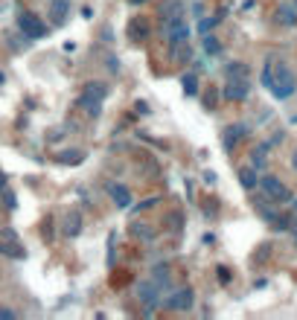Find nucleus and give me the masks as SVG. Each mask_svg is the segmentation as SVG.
<instances>
[{
    "label": "nucleus",
    "mask_w": 297,
    "mask_h": 320,
    "mask_svg": "<svg viewBox=\"0 0 297 320\" xmlns=\"http://www.w3.org/2000/svg\"><path fill=\"white\" fill-rule=\"evenodd\" d=\"M271 93H274V99H280V102H286V99H291L297 93V76L291 73V67L283 62H274V82H271Z\"/></svg>",
    "instance_id": "nucleus-1"
},
{
    "label": "nucleus",
    "mask_w": 297,
    "mask_h": 320,
    "mask_svg": "<svg viewBox=\"0 0 297 320\" xmlns=\"http://www.w3.org/2000/svg\"><path fill=\"white\" fill-rule=\"evenodd\" d=\"M161 27H163V38H166L169 50H175V47H181V44H187L189 35H192V29H189L187 15H184V12H181V15H169V18H163Z\"/></svg>",
    "instance_id": "nucleus-2"
},
{
    "label": "nucleus",
    "mask_w": 297,
    "mask_h": 320,
    "mask_svg": "<svg viewBox=\"0 0 297 320\" xmlns=\"http://www.w3.org/2000/svg\"><path fill=\"white\" fill-rule=\"evenodd\" d=\"M105 96H108V85H105V82H88V85H85V93L79 96V105L85 108L88 116H99L102 114Z\"/></svg>",
    "instance_id": "nucleus-3"
},
{
    "label": "nucleus",
    "mask_w": 297,
    "mask_h": 320,
    "mask_svg": "<svg viewBox=\"0 0 297 320\" xmlns=\"http://www.w3.org/2000/svg\"><path fill=\"white\" fill-rule=\"evenodd\" d=\"M256 187H260L262 195H268L274 204H291V189H288L280 178H274V175H262Z\"/></svg>",
    "instance_id": "nucleus-4"
},
{
    "label": "nucleus",
    "mask_w": 297,
    "mask_h": 320,
    "mask_svg": "<svg viewBox=\"0 0 297 320\" xmlns=\"http://www.w3.org/2000/svg\"><path fill=\"white\" fill-rule=\"evenodd\" d=\"M18 29H21V35L29 38V41H38V38L47 35V24L38 15H32V12H21L18 15Z\"/></svg>",
    "instance_id": "nucleus-5"
},
{
    "label": "nucleus",
    "mask_w": 297,
    "mask_h": 320,
    "mask_svg": "<svg viewBox=\"0 0 297 320\" xmlns=\"http://www.w3.org/2000/svg\"><path fill=\"white\" fill-rule=\"evenodd\" d=\"M161 294H163V291L152 283V279H143V283H137V297H140V303H143V314H152V311L157 309V303L163 300Z\"/></svg>",
    "instance_id": "nucleus-6"
},
{
    "label": "nucleus",
    "mask_w": 297,
    "mask_h": 320,
    "mask_svg": "<svg viewBox=\"0 0 297 320\" xmlns=\"http://www.w3.org/2000/svg\"><path fill=\"white\" fill-rule=\"evenodd\" d=\"M192 303H195L192 288H178V291H172L166 300H161V306L166 311H187V309H192Z\"/></svg>",
    "instance_id": "nucleus-7"
},
{
    "label": "nucleus",
    "mask_w": 297,
    "mask_h": 320,
    "mask_svg": "<svg viewBox=\"0 0 297 320\" xmlns=\"http://www.w3.org/2000/svg\"><path fill=\"white\" fill-rule=\"evenodd\" d=\"M248 93H251V82L248 79H227V85L222 88V96L227 102H242V99H248Z\"/></svg>",
    "instance_id": "nucleus-8"
},
{
    "label": "nucleus",
    "mask_w": 297,
    "mask_h": 320,
    "mask_svg": "<svg viewBox=\"0 0 297 320\" xmlns=\"http://www.w3.org/2000/svg\"><path fill=\"white\" fill-rule=\"evenodd\" d=\"M251 131L245 123H236V125H227L225 131H222V146H225V151L230 154V151H236V146H239V140H242L245 134Z\"/></svg>",
    "instance_id": "nucleus-9"
},
{
    "label": "nucleus",
    "mask_w": 297,
    "mask_h": 320,
    "mask_svg": "<svg viewBox=\"0 0 297 320\" xmlns=\"http://www.w3.org/2000/svg\"><path fill=\"white\" fill-rule=\"evenodd\" d=\"M108 192H111V201H114L117 210H128V207H131V189H128L126 184H111Z\"/></svg>",
    "instance_id": "nucleus-10"
},
{
    "label": "nucleus",
    "mask_w": 297,
    "mask_h": 320,
    "mask_svg": "<svg viewBox=\"0 0 297 320\" xmlns=\"http://www.w3.org/2000/svg\"><path fill=\"white\" fill-rule=\"evenodd\" d=\"M70 18V0H50V21L53 27H62Z\"/></svg>",
    "instance_id": "nucleus-11"
},
{
    "label": "nucleus",
    "mask_w": 297,
    "mask_h": 320,
    "mask_svg": "<svg viewBox=\"0 0 297 320\" xmlns=\"http://www.w3.org/2000/svg\"><path fill=\"white\" fill-rule=\"evenodd\" d=\"M82 233V213L79 210H70V213L64 215V236L67 239H76Z\"/></svg>",
    "instance_id": "nucleus-12"
},
{
    "label": "nucleus",
    "mask_w": 297,
    "mask_h": 320,
    "mask_svg": "<svg viewBox=\"0 0 297 320\" xmlns=\"http://www.w3.org/2000/svg\"><path fill=\"white\" fill-rule=\"evenodd\" d=\"M268 149H271V143H260V146L251 151V166H253L256 172L265 169V154H268Z\"/></svg>",
    "instance_id": "nucleus-13"
},
{
    "label": "nucleus",
    "mask_w": 297,
    "mask_h": 320,
    "mask_svg": "<svg viewBox=\"0 0 297 320\" xmlns=\"http://www.w3.org/2000/svg\"><path fill=\"white\" fill-rule=\"evenodd\" d=\"M239 184H242L245 189H253L260 184V172L253 169V166H242V169H239Z\"/></svg>",
    "instance_id": "nucleus-14"
},
{
    "label": "nucleus",
    "mask_w": 297,
    "mask_h": 320,
    "mask_svg": "<svg viewBox=\"0 0 297 320\" xmlns=\"http://www.w3.org/2000/svg\"><path fill=\"white\" fill-rule=\"evenodd\" d=\"M0 253H3V256H12V259H24V256H27V250L21 248V245H18L15 239L0 242Z\"/></svg>",
    "instance_id": "nucleus-15"
},
{
    "label": "nucleus",
    "mask_w": 297,
    "mask_h": 320,
    "mask_svg": "<svg viewBox=\"0 0 297 320\" xmlns=\"http://www.w3.org/2000/svg\"><path fill=\"white\" fill-rule=\"evenodd\" d=\"M277 24H283V27H297V6H280Z\"/></svg>",
    "instance_id": "nucleus-16"
},
{
    "label": "nucleus",
    "mask_w": 297,
    "mask_h": 320,
    "mask_svg": "<svg viewBox=\"0 0 297 320\" xmlns=\"http://www.w3.org/2000/svg\"><path fill=\"white\" fill-rule=\"evenodd\" d=\"M225 15H227V9H219L216 15H210V18H204L201 24H198V32H201V35H207V32H213V29H216L219 24H222V18H225Z\"/></svg>",
    "instance_id": "nucleus-17"
},
{
    "label": "nucleus",
    "mask_w": 297,
    "mask_h": 320,
    "mask_svg": "<svg viewBox=\"0 0 297 320\" xmlns=\"http://www.w3.org/2000/svg\"><path fill=\"white\" fill-rule=\"evenodd\" d=\"M152 283L161 288V291H169V265H157L152 271Z\"/></svg>",
    "instance_id": "nucleus-18"
},
{
    "label": "nucleus",
    "mask_w": 297,
    "mask_h": 320,
    "mask_svg": "<svg viewBox=\"0 0 297 320\" xmlns=\"http://www.w3.org/2000/svg\"><path fill=\"white\" fill-rule=\"evenodd\" d=\"M225 73H227V79H248V64L245 62H230L225 67Z\"/></svg>",
    "instance_id": "nucleus-19"
},
{
    "label": "nucleus",
    "mask_w": 297,
    "mask_h": 320,
    "mask_svg": "<svg viewBox=\"0 0 297 320\" xmlns=\"http://www.w3.org/2000/svg\"><path fill=\"white\" fill-rule=\"evenodd\" d=\"M181 85H184V93H187V96H195V90H198V76H195V70L184 73Z\"/></svg>",
    "instance_id": "nucleus-20"
},
{
    "label": "nucleus",
    "mask_w": 297,
    "mask_h": 320,
    "mask_svg": "<svg viewBox=\"0 0 297 320\" xmlns=\"http://www.w3.org/2000/svg\"><path fill=\"white\" fill-rule=\"evenodd\" d=\"M201 47H204V53H207V55H219V53H222V41H219L216 35H210V32L204 35Z\"/></svg>",
    "instance_id": "nucleus-21"
},
{
    "label": "nucleus",
    "mask_w": 297,
    "mask_h": 320,
    "mask_svg": "<svg viewBox=\"0 0 297 320\" xmlns=\"http://www.w3.org/2000/svg\"><path fill=\"white\" fill-rule=\"evenodd\" d=\"M131 233H134L137 239H146V242H152V239H154V230L149 227V224H143V222H134Z\"/></svg>",
    "instance_id": "nucleus-22"
},
{
    "label": "nucleus",
    "mask_w": 297,
    "mask_h": 320,
    "mask_svg": "<svg viewBox=\"0 0 297 320\" xmlns=\"http://www.w3.org/2000/svg\"><path fill=\"white\" fill-rule=\"evenodd\" d=\"M82 160H85V151H62V154H58V163H73V166H76Z\"/></svg>",
    "instance_id": "nucleus-23"
},
{
    "label": "nucleus",
    "mask_w": 297,
    "mask_h": 320,
    "mask_svg": "<svg viewBox=\"0 0 297 320\" xmlns=\"http://www.w3.org/2000/svg\"><path fill=\"white\" fill-rule=\"evenodd\" d=\"M260 82H262V88H268V90H271V82H274V62H265Z\"/></svg>",
    "instance_id": "nucleus-24"
},
{
    "label": "nucleus",
    "mask_w": 297,
    "mask_h": 320,
    "mask_svg": "<svg viewBox=\"0 0 297 320\" xmlns=\"http://www.w3.org/2000/svg\"><path fill=\"white\" fill-rule=\"evenodd\" d=\"M181 12H184V3H181V0H172L166 9H161V21L169 18V15H181Z\"/></svg>",
    "instance_id": "nucleus-25"
},
{
    "label": "nucleus",
    "mask_w": 297,
    "mask_h": 320,
    "mask_svg": "<svg viewBox=\"0 0 297 320\" xmlns=\"http://www.w3.org/2000/svg\"><path fill=\"white\" fill-rule=\"evenodd\" d=\"M0 192H3V207H6V210H15V207H18V198H15V192H9L6 187L0 189Z\"/></svg>",
    "instance_id": "nucleus-26"
},
{
    "label": "nucleus",
    "mask_w": 297,
    "mask_h": 320,
    "mask_svg": "<svg viewBox=\"0 0 297 320\" xmlns=\"http://www.w3.org/2000/svg\"><path fill=\"white\" fill-rule=\"evenodd\" d=\"M114 242H117V233L108 236V265H114Z\"/></svg>",
    "instance_id": "nucleus-27"
},
{
    "label": "nucleus",
    "mask_w": 297,
    "mask_h": 320,
    "mask_svg": "<svg viewBox=\"0 0 297 320\" xmlns=\"http://www.w3.org/2000/svg\"><path fill=\"white\" fill-rule=\"evenodd\" d=\"M154 204H157V198H146V201H140V204H137L134 210H152Z\"/></svg>",
    "instance_id": "nucleus-28"
},
{
    "label": "nucleus",
    "mask_w": 297,
    "mask_h": 320,
    "mask_svg": "<svg viewBox=\"0 0 297 320\" xmlns=\"http://www.w3.org/2000/svg\"><path fill=\"white\" fill-rule=\"evenodd\" d=\"M0 317H3V320H15L18 314H15L12 309H6V306H0Z\"/></svg>",
    "instance_id": "nucleus-29"
},
{
    "label": "nucleus",
    "mask_w": 297,
    "mask_h": 320,
    "mask_svg": "<svg viewBox=\"0 0 297 320\" xmlns=\"http://www.w3.org/2000/svg\"><path fill=\"white\" fill-rule=\"evenodd\" d=\"M219 283H230V271H227V268H219Z\"/></svg>",
    "instance_id": "nucleus-30"
},
{
    "label": "nucleus",
    "mask_w": 297,
    "mask_h": 320,
    "mask_svg": "<svg viewBox=\"0 0 297 320\" xmlns=\"http://www.w3.org/2000/svg\"><path fill=\"white\" fill-rule=\"evenodd\" d=\"M108 70H111V73L120 70V58H114V55H111V58H108Z\"/></svg>",
    "instance_id": "nucleus-31"
},
{
    "label": "nucleus",
    "mask_w": 297,
    "mask_h": 320,
    "mask_svg": "<svg viewBox=\"0 0 297 320\" xmlns=\"http://www.w3.org/2000/svg\"><path fill=\"white\" fill-rule=\"evenodd\" d=\"M204 184L213 187V184H216V172H204Z\"/></svg>",
    "instance_id": "nucleus-32"
},
{
    "label": "nucleus",
    "mask_w": 297,
    "mask_h": 320,
    "mask_svg": "<svg viewBox=\"0 0 297 320\" xmlns=\"http://www.w3.org/2000/svg\"><path fill=\"white\" fill-rule=\"evenodd\" d=\"M6 187V175H3V172H0V189Z\"/></svg>",
    "instance_id": "nucleus-33"
},
{
    "label": "nucleus",
    "mask_w": 297,
    "mask_h": 320,
    "mask_svg": "<svg viewBox=\"0 0 297 320\" xmlns=\"http://www.w3.org/2000/svg\"><path fill=\"white\" fill-rule=\"evenodd\" d=\"M291 166H294V169H297V151H294V154H291Z\"/></svg>",
    "instance_id": "nucleus-34"
},
{
    "label": "nucleus",
    "mask_w": 297,
    "mask_h": 320,
    "mask_svg": "<svg viewBox=\"0 0 297 320\" xmlns=\"http://www.w3.org/2000/svg\"><path fill=\"white\" fill-rule=\"evenodd\" d=\"M128 3H131V6H137V3H146V0H128Z\"/></svg>",
    "instance_id": "nucleus-35"
},
{
    "label": "nucleus",
    "mask_w": 297,
    "mask_h": 320,
    "mask_svg": "<svg viewBox=\"0 0 297 320\" xmlns=\"http://www.w3.org/2000/svg\"><path fill=\"white\" fill-rule=\"evenodd\" d=\"M291 123H294V125H297V116H291Z\"/></svg>",
    "instance_id": "nucleus-36"
},
{
    "label": "nucleus",
    "mask_w": 297,
    "mask_h": 320,
    "mask_svg": "<svg viewBox=\"0 0 297 320\" xmlns=\"http://www.w3.org/2000/svg\"><path fill=\"white\" fill-rule=\"evenodd\" d=\"M294 6H297V0H294Z\"/></svg>",
    "instance_id": "nucleus-37"
}]
</instances>
